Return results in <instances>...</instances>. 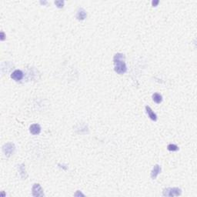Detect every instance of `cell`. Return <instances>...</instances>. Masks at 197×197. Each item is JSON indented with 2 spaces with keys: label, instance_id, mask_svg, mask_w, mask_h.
<instances>
[{
  "label": "cell",
  "instance_id": "10",
  "mask_svg": "<svg viewBox=\"0 0 197 197\" xmlns=\"http://www.w3.org/2000/svg\"><path fill=\"white\" fill-rule=\"evenodd\" d=\"M153 100L156 103H157V104L161 103L162 101V96H161L160 93L156 92V93H154L153 95Z\"/></svg>",
  "mask_w": 197,
  "mask_h": 197
},
{
  "label": "cell",
  "instance_id": "7",
  "mask_svg": "<svg viewBox=\"0 0 197 197\" xmlns=\"http://www.w3.org/2000/svg\"><path fill=\"white\" fill-rule=\"evenodd\" d=\"M160 172H161V167L160 165H155L151 172V178L153 179H156L158 175L160 173Z\"/></svg>",
  "mask_w": 197,
  "mask_h": 197
},
{
  "label": "cell",
  "instance_id": "12",
  "mask_svg": "<svg viewBox=\"0 0 197 197\" xmlns=\"http://www.w3.org/2000/svg\"><path fill=\"white\" fill-rule=\"evenodd\" d=\"M19 171L21 172L20 173V174H21V176L22 178H26V176H25L26 175V170H25V167H24V165H22V166L19 167Z\"/></svg>",
  "mask_w": 197,
  "mask_h": 197
},
{
  "label": "cell",
  "instance_id": "4",
  "mask_svg": "<svg viewBox=\"0 0 197 197\" xmlns=\"http://www.w3.org/2000/svg\"><path fill=\"white\" fill-rule=\"evenodd\" d=\"M33 191V196H43L44 193H43V190L41 187V185L39 183H35L32 189Z\"/></svg>",
  "mask_w": 197,
  "mask_h": 197
},
{
  "label": "cell",
  "instance_id": "11",
  "mask_svg": "<svg viewBox=\"0 0 197 197\" xmlns=\"http://www.w3.org/2000/svg\"><path fill=\"white\" fill-rule=\"evenodd\" d=\"M167 149L169 151H171V152H176V151L179 150V147L176 145H174V144H169L167 146Z\"/></svg>",
  "mask_w": 197,
  "mask_h": 197
},
{
  "label": "cell",
  "instance_id": "6",
  "mask_svg": "<svg viewBox=\"0 0 197 197\" xmlns=\"http://www.w3.org/2000/svg\"><path fill=\"white\" fill-rule=\"evenodd\" d=\"M145 112H146L148 116L149 117V119H150L151 120H153L154 122H156V121L157 120V115H156V114L153 110H152V109H151L149 106H145Z\"/></svg>",
  "mask_w": 197,
  "mask_h": 197
},
{
  "label": "cell",
  "instance_id": "9",
  "mask_svg": "<svg viewBox=\"0 0 197 197\" xmlns=\"http://www.w3.org/2000/svg\"><path fill=\"white\" fill-rule=\"evenodd\" d=\"M86 17V12L82 8H79L76 13V18L79 20H83Z\"/></svg>",
  "mask_w": 197,
  "mask_h": 197
},
{
  "label": "cell",
  "instance_id": "13",
  "mask_svg": "<svg viewBox=\"0 0 197 197\" xmlns=\"http://www.w3.org/2000/svg\"><path fill=\"white\" fill-rule=\"evenodd\" d=\"M55 4L56 5V6L58 8H62L64 5V2L63 1H56Z\"/></svg>",
  "mask_w": 197,
  "mask_h": 197
},
{
  "label": "cell",
  "instance_id": "3",
  "mask_svg": "<svg viewBox=\"0 0 197 197\" xmlns=\"http://www.w3.org/2000/svg\"><path fill=\"white\" fill-rule=\"evenodd\" d=\"M15 149H16V147H15L14 144L12 143H6L3 145V153L6 156H10L11 155H12L14 153Z\"/></svg>",
  "mask_w": 197,
  "mask_h": 197
},
{
  "label": "cell",
  "instance_id": "8",
  "mask_svg": "<svg viewBox=\"0 0 197 197\" xmlns=\"http://www.w3.org/2000/svg\"><path fill=\"white\" fill-rule=\"evenodd\" d=\"M29 131L33 135H39L41 132V126L39 124L31 125Z\"/></svg>",
  "mask_w": 197,
  "mask_h": 197
},
{
  "label": "cell",
  "instance_id": "1",
  "mask_svg": "<svg viewBox=\"0 0 197 197\" xmlns=\"http://www.w3.org/2000/svg\"><path fill=\"white\" fill-rule=\"evenodd\" d=\"M114 62V69L115 72L120 75H122L126 73L127 66L125 62V56L122 53H116L113 58Z\"/></svg>",
  "mask_w": 197,
  "mask_h": 197
},
{
  "label": "cell",
  "instance_id": "5",
  "mask_svg": "<svg viewBox=\"0 0 197 197\" xmlns=\"http://www.w3.org/2000/svg\"><path fill=\"white\" fill-rule=\"evenodd\" d=\"M11 78L15 81H20L23 78V73L19 69H16L11 74Z\"/></svg>",
  "mask_w": 197,
  "mask_h": 197
},
{
  "label": "cell",
  "instance_id": "2",
  "mask_svg": "<svg viewBox=\"0 0 197 197\" xmlns=\"http://www.w3.org/2000/svg\"><path fill=\"white\" fill-rule=\"evenodd\" d=\"M181 193H182V190L178 187H169L163 190L164 196H180Z\"/></svg>",
  "mask_w": 197,
  "mask_h": 197
},
{
  "label": "cell",
  "instance_id": "14",
  "mask_svg": "<svg viewBox=\"0 0 197 197\" xmlns=\"http://www.w3.org/2000/svg\"><path fill=\"white\" fill-rule=\"evenodd\" d=\"M159 3H160L159 1H153L152 2V5H153V6H156L159 4Z\"/></svg>",
  "mask_w": 197,
  "mask_h": 197
},
{
  "label": "cell",
  "instance_id": "15",
  "mask_svg": "<svg viewBox=\"0 0 197 197\" xmlns=\"http://www.w3.org/2000/svg\"><path fill=\"white\" fill-rule=\"evenodd\" d=\"M4 39H5V33H3V32H2V33H1V40L3 41Z\"/></svg>",
  "mask_w": 197,
  "mask_h": 197
}]
</instances>
